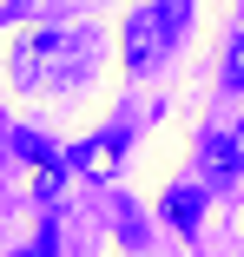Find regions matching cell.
<instances>
[{"label":"cell","instance_id":"obj_1","mask_svg":"<svg viewBox=\"0 0 244 257\" xmlns=\"http://www.w3.org/2000/svg\"><path fill=\"white\" fill-rule=\"evenodd\" d=\"M92 66H99V33L86 27H46L20 53V73H33L40 86H86Z\"/></svg>","mask_w":244,"mask_h":257},{"label":"cell","instance_id":"obj_7","mask_svg":"<svg viewBox=\"0 0 244 257\" xmlns=\"http://www.w3.org/2000/svg\"><path fill=\"white\" fill-rule=\"evenodd\" d=\"M159 14H165V27H172V33H178V27H185V20H191V0H159Z\"/></svg>","mask_w":244,"mask_h":257},{"label":"cell","instance_id":"obj_9","mask_svg":"<svg viewBox=\"0 0 244 257\" xmlns=\"http://www.w3.org/2000/svg\"><path fill=\"white\" fill-rule=\"evenodd\" d=\"M231 139H237V159H244V125H237V132H231Z\"/></svg>","mask_w":244,"mask_h":257},{"label":"cell","instance_id":"obj_8","mask_svg":"<svg viewBox=\"0 0 244 257\" xmlns=\"http://www.w3.org/2000/svg\"><path fill=\"white\" fill-rule=\"evenodd\" d=\"M27 257H53V224H46V231L33 237V250H27Z\"/></svg>","mask_w":244,"mask_h":257},{"label":"cell","instance_id":"obj_5","mask_svg":"<svg viewBox=\"0 0 244 257\" xmlns=\"http://www.w3.org/2000/svg\"><path fill=\"white\" fill-rule=\"evenodd\" d=\"M198 198H205V191H191V185L165 198V211H172V224H178V231H198Z\"/></svg>","mask_w":244,"mask_h":257},{"label":"cell","instance_id":"obj_3","mask_svg":"<svg viewBox=\"0 0 244 257\" xmlns=\"http://www.w3.org/2000/svg\"><path fill=\"white\" fill-rule=\"evenodd\" d=\"M119 159H126V132H99V139H79V145H73V165H79L86 178H112Z\"/></svg>","mask_w":244,"mask_h":257},{"label":"cell","instance_id":"obj_6","mask_svg":"<svg viewBox=\"0 0 244 257\" xmlns=\"http://www.w3.org/2000/svg\"><path fill=\"white\" fill-rule=\"evenodd\" d=\"M224 92H244V33L231 40V53H224Z\"/></svg>","mask_w":244,"mask_h":257},{"label":"cell","instance_id":"obj_2","mask_svg":"<svg viewBox=\"0 0 244 257\" xmlns=\"http://www.w3.org/2000/svg\"><path fill=\"white\" fill-rule=\"evenodd\" d=\"M126 33H132V40H126V66H132V73H145V66L165 53V40H159V33H172V27H165V14L145 7V14H132V27H126Z\"/></svg>","mask_w":244,"mask_h":257},{"label":"cell","instance_id":"obj_4","mask_svg":"<svg viewBox=\"0 0 244 257\" xmlns=\"http://www.w3.org/2000/svg\"><path fill=\"white\" fill-rule=\"evenodd\" d=\"M198 165H205V178H231V172L244 165V159H237V139H224V132H205Z\"/></svg>","mask_w":244,"mask_h":257}]
</instances>
